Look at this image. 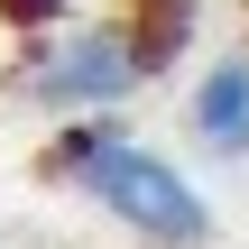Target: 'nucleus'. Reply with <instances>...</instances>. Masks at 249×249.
Masks as SVG:
<instances>
[{"label": "nucleus", "mask_w": 249, "mask_h": 249, "mask_svg": "<svg viewBox=\"0 0 249 249\" xmlns=\"http://www.w3.org/2000/svg\"><path fill=\"white\" fill-rule=\"evenodd\" d=\"M46 176L83 185L120 231H139V240H157V249H203L213 240V203L194 194V176L176 157L102 129V120H65V139L46 148Z\"/></svg>", "instance_id": "obj_1"}, {"label": "nucleus", "mask_w": 249, "mask_h": 249, "mask_svg": "<svg viewBox=\"0 0 249 249\" xmlns=\"http://www.w3.org/2000/svg\"><path fill=\"white\" fill-rule=\"evenodd\" d=\"M194 139L213 157H249V65L222 55L203 83H194Z\"/></svg>", "instance_id": "obj_3"}, {"label": "nucleus", "mask_w": 249, "mask_h": 249, "mask_svg": "<svg viewBox=\"0 0 249 249\" xmlns=\"http://www.w3.org/2000/svg\"><path fill=\"white\" fill-rule=\"evenodd\" d=\"M139 74H148V55H139V37H129V28H65V37L37 55L28 92H37L46 111H65V120H92V111L129 102V92H139Z\"/></svg>", "instance_id": "obj_2"}, {"label": "nucleus", "mask_w": 249, "mask_h": 249, "mask_svg": "<svg viewBox=\"0 0 249 249\" xmlns=\"http://www.w3.org/2000/svg\"><path fill=\"white\" fill-rule=\"evenodd\" d=\"M0 18H9V28H55L65 0H0Z\"/></svg>", "instance_id": "obj_4"}]
</instances>
